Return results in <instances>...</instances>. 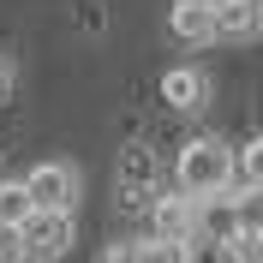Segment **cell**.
Instances as JSON below:
<instances>
[{
    "instance_id": "cell-1",
    "label": "cell",
    "mask_w": 263,
    "mask_h": 263,
    "mask_svg": "<svg viewBox=\"0 0 263 263\" xmlns=\"http://www.w3.org/2000/svg\"><path fill=\"white\" fill-rule=\"evenodd\" d=\"M174 180H180L185 197H215L228 192V185H239V156L228 149V138H192V144H180V162H174Z\"/></svg>"
},
{
    "instance_id": "cell-2",
    "label": "cell",
    "mask_w": 263,
    "mask_h": 263,
    "mask_svg": "<svg viewBox=\"0 0 263 263\" xmlns=\"http://www.w3.org/2000/svg\"><path fill=\"white\" fill-rule=\"evenodd\" d=\"M72 239H78L72 210H30V215H24V251H30V263L66 257V251H72Z\"/></svg>"
},
{
    "instance_id": "cell-3",
    "label": "cell",
    "mask_w": 263,
    "mask_h": 263,
    "mask_svg": "<svg viewBox=\"0 0 263 263\" xmlns=\"http://www.w3.org/2000/svg\"><path fill=\"white\" fill-rule=\"evenodd\" d=\"M24 192H30L36 210H72L78 192H84V180H78L72 162H36L30 174H24Z\"/></svg>"
},
{
    "instance_id": "cell-4",
    "label": "cell",
    "mask_w": 263,
    "mask_h": 263,
    "mask_svg": "<svg viewBox=\"0 0 263 263\" xmlns=\"http://www.w3.org/2000/svg\"><path fill=\"white\" fill-rule=\"evenodd\" d=\"M149 239H174V246H197V197L180 185L167 197H149Z\"/></svg>"
},
{
    "instance_id": "cell-5",
    "label": "cell",
    "mask_w": 263,
    "mask_h": 263,
    "mask_svg": "<svg viewBox=\"0 0 263 263\" xmlns=\"http://www.w3.org/2000/svg\"><path fill=\"white\" fill-rule=\"evenodd\" d=\"M263 0H215V42H257Z\"/></svg>"
},
{
    "instance_id": "cell-6",
    "label": "cell",
    "mask_w": 263,
    "mask_h": 263,
    "mask_svg": "<svg viewBox=\"0 0 263 263\" xmlns=\"http://www.w3.org/2000/svg\"><path fill=\"white\" fill-rule=\"evenodd\" d=\"M162 102L174 108V114H197V108L210 102L203 66H167V72H162Z\"/></svg>"
},
{
    "instance_id": "cell-7",
    "label": "cell",
    "mask_w": 263,
    "mask_h": 263,
    "mask_svg": "<svg viewBox=\"0 0 263 263\" xmlns=\"http://www.w3.org/2000/svg\"><path fill=\"white\" fill-rule=\"evenodd\" d=\"M167 30L180 36L185 48H210V42H215V6H203V0H174Z\"/></svg>"
},
{
    "instance_id": "cell-8",
    "label": "cell",
    "mask_w": 263,
    "mask_h": 263,
    "mask_svg": "<svg viewBox=\"0 0 263 263\" xmlns=\"http://www.w3.org/2000/svg\"><path fill=\"white\" fill-rule=\"evenodd\" d=\"M120 192L126 197H156V149L149 144L120 149Z\"/></svg>"
},
{
    "instance_id": "cell-9",
    "label": "cell",
    "mask_w": 263,
    "mask_h": 263,
    "mask_svg": "<svg viewBox=\"0 0 263 263\" xmlns=\"http://www.w3.org/2000/svg\"><path fill=\"white\" fill-rule=\"evenodd\" d=\"M215 251H221V263H263V228L257 221H239Z\"/></svg>"
},
{
    "instance_id": "cell-10",
    "label": "cell",
    "mask_w": 263,
    "mask_h": 263,
    "mask_svg": "<svg viewBox=\"0 0 263 263\" xmlns=\"http://www.w3.org/2000/svg\"><path fill=\"white\" fill-rule=\"evenodd\" d=\"M30 192H24V180H0V221H18L24 228V215H30Z\"/></svg>"
},
{
    "instance_id": "cell-11",
    "label": "cell",
    "mask_w": 263,
    "mask_h": 263,
    "mask_svg": "<svg viewBox=\"0 0 263 263\" xmlns=\"http://www.w3.org/2000/svg\"><path fill=\"white\" fill-rule=\"evenodd\" d=\"M239 156V185H251V192H263V132L251 138L246 149H233Z\"/></svg>"
},
{
    "instance_id": "cell-12",
    "label": "cell",
    "mask_w": 263,
    "mask_h": 263,
    "mask_svg": "<svg viewBox=\"0 0 263 263\" xmlns=\"http://www.w3.org/2000/svg\"><path fill=\"white\" fill-rule=\"evenodd\" d=\"M138 263H192V246H174V239H138Z\"/></svg>"
},
{
    "instance_id": "cell-13",
    "label": "cell",
    "mask_w": 263,
    "mask_h": 263,
    "mask_svg": "<svg viewBox=\"0 0 263 263\" xmlns=\"http://www.w3.org/2000/svg\"><path fill=\"white\" fill-rule=\"evenodd\" d=\"M0 263H30V251H24V228H18V221H0Z\"/></svg>"
},
{
    "instance_id": "cell-14",
    "label": "cell",
    "mask_w": 263,
    "mask_h": 263,
    "mask_svg": "<svg viewBox=\"0 0 263 263\" xmlns=\"http://www.w3.org/2000/svg\"><path fill=\"white\" fill-rule=\"evenodd\" d=\"M102 263H138V239H120V246H108V257Z\"/></svg>"
},
{
    "instance_id": "cell-15",
    "label": "cell",
    "mask_w": 263,
    "mask_h": 263,
    "mask_svg": "<svg viewBox=\"0 0 263 263\" xmlns=\"http://www.w3.org/2000/svg\"><path fill=\"white\" fill-rule=\"evenodd\" d=\"M12 84H18V72H12V54H0V102L12 96Z\"/></svg>"
},
{
    "instance_id": "cell-16",
    "label": "cell",
    "mask_w": 263,
    "mask_h": 263,
    "mask_svg": "<svg viewBox=\"0 0 263 263\" xmlns=\"http://www.w3.org/2000/svg\"><path fill=\"white\" fill-rule=\"evenodd\" d=\"M203 6H215V0H203Z\"/></svg>"
},
{
    "instance_id": "cell-17",
    "label": "cell",
    "mask_w": 263,
    "mask_h": 263,
    "mask_svg": "<svg viewBox=\"0 0 263 263\" xmlns=\"http://www.w3.org/2000/svg\"><path fill=\"white\" fill-rule=\"evenodd\" d=\"M257 228H263V221H257Z\"/></svg>"
}]
</instances>
